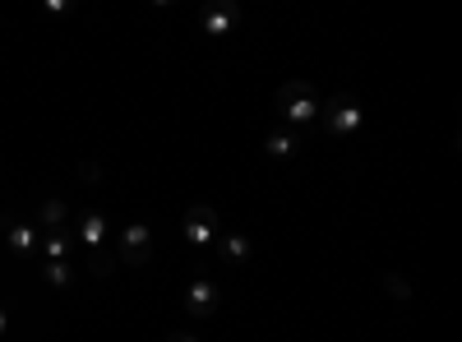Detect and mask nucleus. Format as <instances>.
<instances>
[{
  "mask_svg": "<svg viewBox=\"0 0 462 342\" xmlns=\"http://www.w3.org/2000/svg\"><path fill=\"white\" fill-rule=\"evenodd\" d=\"M88 273H93V278H111V273H116V254H106V250L88 254Z\"/></svg>",
  "mask_w": 462,
  "mask_h": 342,
  "instance_id": "14",
  "label": "nucleus"
},
{
  "mask_svg": "<svg viewBox=\"0 0 462 342\" xmlns=\"http://www.w3.org/2000/svg\"><path fill=\"white\" fill-rule=\"evenodd\" d=\"M319 111L328 116V125H333L337 139H352V134L361 130V121H365V111H361V102H356L352 93H333Z\"/></svg>",
  "mask_w": 462,
  "mask_h": 342,
  "instance_id": "3",
  "label": "nucleus"
},
{
  "mask_svg": "<svg viewBox=\"0 0 462 342\" xmlns=\"http://www.w3.org/2000/svg\"><path fill=\"white\" fill-rule=\"evenodd\" d=\"M383 287H389L398 300H407V296H411V282H407V278H398V273H383Z\"/></svg>",
  "mask_w": 462,
  "mask_h": 342,
  "instance_id": "15",
  "label": "nucleus"
},
{
  "mask_svg": "<svg viewBox=\"0 0 462 342\" xmlns=\"http://www.w3.org/2000/svg\"><path fill=\"white\" fill-rule=\"evenodd\" d=\"M217 259H226V263H245V259H250V236L226 232V236H222V254H217Z\"/></svg>",
  "mask_w": 462,
  "mask_h": 342,
  "instance_id": "11",
  "label": "nucleus"
},
{
  "mask_svg": "<svg viewBox=\"0 0 462 342\" xmlns=\"http://www.w3.org/2000/svg\"><path fill=\"white\" fill-rule=\"evenodd\" d=\"M69 204L65 199H47L42 204V213H37V226H42V232H69Z\"/></svg>",
  "mask_w": 462,
  "mask_h": 342,
  "instance_id": "8",
  "label": "nucleus"
},
{
  "mask_svg": "<svg viewBox=\"0 0 462 342\" xmlns=\"http://www.w3.org/2000/svg\"><path fill=\"white\" fill-rule=\"evenodd\" d=\"M236 19H241V14L226 10V5H204V10H199V23H204V32H213V37L231 32V23H236Z\"/></svg>",
  "mask_w": 462,
  "mask_h": 342,
  "instance_id": "9",
  "label": "nucleus"
},
{
  "mask_svg": "<svg viewBox=\"0 0 462 342\" xmlns=\"http://www.w3.org/2000/svg\"><path fill=\"white\" fill-rule=\"evenodd\" d=\"M162 342H204V337H195V333H167Z\"/></svg>",
  "mask_w": 462,
  "mask_h": 342,
  "instance_id": "17",
  "label": "nucleus"
},
{
  "mask_svg": "<svg viewBox=\"0 0 462 342\" xmlns=\"http://www.w3.org/2000/svg\"><path fill=\"white\" fill-rule=\"evenodd\" d=\"M185 310H189V319H208L217 310V282L213 278H195V282H189Z\"/></svg>",
  "mask_w": 462,
  "mask_h": 342,
  "instance_id": "5",
  "label": "nucleus"
},
{
  "mask_svg": "<svg viewBox=\"0 0 462 342\" xmlns=\"http://www.w3.org/2000/svg\"><path fill=\"white\" fill-rule=\"evenodd\" d=\"M5 245H10V254H37V226L5 217Z\"/></svg>",
  "mask_w": 462,
  "mask_h": 342,
  "instance_id": "6",
  "label": "nucleus"
},
{
  "mask_svg": "<svg viewBox=\"0 0 462 342\" xmlns=\"http://www.w3.org/2000/svg\"><path fill=\"white\" fill-rule=\"evenodd\" d=\"M65 259H69V232H47L42 263H65Z\"/></svg>",
  "mask_w": 462,
  "mask_h": 342,
  "instance_id": "10",
  "label": "nucleus"
},
{
  "mask_svg": "<svg viewBox=\"0 0 462 342\" xmlns=\"http://www.w3.org/2000/svg\"><path fill=\"white\" fill-rule=\"evenodd\" d=\"M79 241H84L88 254L106 250V217H102V213H84V217H79Z\"/></svg>",
  "mask_w": 462,
  "mask_h": 342,
  "instance_id": "7",
  "label": "nucleus"
},
{
  "mask_svg": "<svg viewBox=\"0 0 462 342\" xmlns=\"http://www.w3.org/2000/svg\"><path fill=\"white\" fill-rule=\"evenodd\" d=\"M152 259V226L148 222H130L121 232V250H116V263H148Z\"/></svg>",
  "mask_w": 462,
  "mask_h": 342,
  "instance_id": "4",
  "label": "nucleus"
},
{
  "mask_svg": "<svg viewBox=\"0 0 462 342\" xmlns=\"http://www.w3.org/2000/svg\"><path fill=\"white\" fill-rule=\"evenodd\" d=\"M42 278H47V287H69V282H74L69 259H65V263H42Z\"/></svg>",
  "mask_w": 462,
  "mask_h": 342,
  "instance_id": "13",
  "label": "nucleus"
},
{
  "mask_svg": "<svg viewBox=\"0 0 462 342\" xmlns=\"http://www.w3.org/2000/svg\"><path fill=\"white\" fill-rule=\"evenodd\" d=\"M5 333H14V315H10L5 306H0V337H5Z\"/></svg>",
  "mask_w": 462,
  "mask_h": 342,
  "instance_id": "16",
  "label": "nucleus"
},
{
  "mask_svg": "<svg viewBox=\"0 0 462 342\" xmlns=\"http://www.w3.org/2000/svg\"><path fill=\"white\" fill-rule=\"evenodd\" d=\"M278 111L291 121V125H310L315 116H319V97H315V88L305 84V79H291V84H282L278 88Z\"/></svg>",
  "mask_w": 462,
  "mask_h": 342,
  "instance_id": "1",
  "label": "nucleus"
},
{
  "mask_svg": "<svg viewBox=\"0 0 462 342\" xmlns=\"http://www.w3.org/2000/svg\"><path fill=\"white\" fill-rule=\"evenodd\" d=\"M217 241V208L213 204H195L185 208V245L195 254H208Z\"/></svg>",
  "mask_w": 462,
  "mask_h": 342,
  "instance_id": "2",
  "label": "nucleus"
},
{
  "mask_svg": "<svg viewBox=\"0 0 462 342\" xmlns=\"http://www.w3.org/2000/svg\"><path fill=\"white\" fill-rule=\"evenodd\" d=\"M296 148H300L296 134H282V130H278V134H268L263 153H268V158H296Z\"/></svg>",
  "mask_w": 462,
  "mask_h": 342,
  "instance_id": "12",
  "label": "nucleus"
}]
</instances>
